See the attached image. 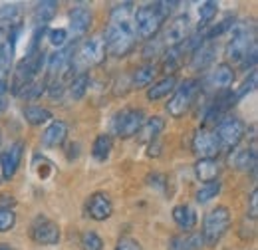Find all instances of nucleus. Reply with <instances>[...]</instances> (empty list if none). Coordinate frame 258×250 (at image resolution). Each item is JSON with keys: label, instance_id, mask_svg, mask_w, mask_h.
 I'll return each instance as SVG.
<instances>
[{"label": "nucleus", "instance_id": "obj_6", "mask_svg": "<svg viewBox=\"0 0 258 250\" xmlns=\"http://www.w3.org/2000/svg\"><path fill=\"white\" fill-rule=\"evenodd\" d=\"M44 62H46V54H44L42 50H38L36 54L26 56L22 62L16 66L14 78H12V86H10L12 95H20L30 84H32L34 80H36V76L40 74Z\"/></svg>", "mask_w": 258, "mask_h": 250}, {"label": "nucleus", "instance_id": "obj_10", "mask_svg": "<svg viewBox=\"0 0 258 250\" xmlns=\"http://www.w3.org/2000/svg\"><path fill=\"white\" fill-rule=\"evenodd\" d=\"M60 226L48 217H36L30 226V238L40 246H54L60 242Z\"/></svg>", "mask_w": 258, "mask_h": 250}, {"label": "nucleus", "instance_id": "obj_21", "mask_svg": "<svg viewBox=\"0 0 258 250\" xmlns=\"http://www.w3.org/2000/svg\"><path fill=\"white\" fill-rule=\"evenodd\" d=\"M173 220L175 224L183 230V232H191L195 226H197V213H195L193 207L189 205H177L173 209Z\"/></svg>", "mask_w": 258, "mask_h": 250}, {"label": "nucleus", "instance_id": "obj_5", "mask_svg": "<svg viewBox=\"0 0 258 250\" xmlns=\"http://www.w3.org/2000/svg\"><path fill=\"white\" fill-rule=\"evenodd\" d=\"M230 30H232V38L226 46V58L232 64H242L244 58L250 54V50L256 48L254 28L252 26L248 28L246 24H238V26H232Z\"/></svg>", "mask_w": 258, "mask_h": 250}, {"label": "nucleus", "instance_id": "obj_20", "mask_svg": "<svg viewBox=\"0 0 258 250\" xmlns=\"http://www.w3.org/2000/svg\"><path fill=\"white\" fill-rule=\"evenodd\" d=\"M195 175H197V179L203 181V183L219 181L221 165L217 163V159H199V161L195 163Z\"/></svg>", "mask_w": 258, "mask_h": 250}, {"label": "nucleus", "instance_id": "obj_24", "mask_svg": "<svg viewBox=\"0 0 258 250\" xmlns=\"http://www.w3.org/2000/svg\"><path fill=\"white\" fill-rule=\"evenodd\" d=\"M58 12V2H52V0H44V2H38L36 8H34V22L36 26H46Z\"/></svg>", "mask_w": 258, "mask_h": 250}, {"label": "nucleus", "instance_id": "obj_15", "mask_svg": "<svg viewBox=\"0 0 258 250\" xmlns=\"http://www.w3.org/2000/svg\"><path fill=\"white\" fill-rule=\"evenodd\" d=\"M22 153H24V143L22 141H16L12 143L4 153H0V167H2V177L6 181H10L18 167H20V161H22Z\"/></svg>", "mask_w": 258, "mask_h": 250}, {"label": "nucleus", "instance_id": "obj_11", "mask_svg": "<svg viewBox=\"0 0 258 250\" xmlns=\"http://www.w3.org/2000/svg\"><path fill=\"white\" fill-rule=\"evenodd\" d=\"M105 54H107V50H105V38H103V34H94L86 42H82L80 52H78V58L84 62V66L94 68V66H99V64L105 60Z\"/></svg>", "mask_w": 258, "mask_h": 250}, {"label": "nucleus", "instance_id": "obj_32", "mask_svg": "<svg viewBox=\"0 0 258 250\" xmlns=\"http://www.w3.org/2000/svg\"><path fill=\"white\" fill-rule=\"evenodd\" d=\"M88 88H90V76L86 72L78 74L72 80V84H70V95H72V99H82L86 95V92H88Z\"/></svg>", "mask_w": 258, "mask_h": 250}, {"label": "nucleus", "instance_id": "obj_36", "mask_svg": "<svg viewBox=\"0 0 258 250\" xmlns=\"http://www.w3.org/2000/svg\"><path fill=\"white\" fill-rule=\"evenodd\" d=\"M256 82H258L256 70H250V76H246V80L242 82V86H240L238 90H234V95H236V99H240V97H244L246 94L254 92V90H256Z\"/></svg>", "mask_w": 258, "mask_h": 250}, {"label": "nucleus", "instance_id": "obj_13", "mask_svg": "<svg viewBox=\"0 0 258 250\" xmlns=\"http://www.w3.org/2000/svg\"><path fill=\"white\" fill-rule=\"evenodd\" d=\"M86 213L90 219L97 220V222L109 219L113 213V203H111L109 195L103 191H97L94 195H90V199L86 203Z\"/></svg>", "mask_w": 258, "mask_h": 250}, {"label": "nucleus", "instance_id": "obj_12", "mask_svg": "<svg viewBox=\"0 0 258 250\" xmlns=\"http://www.w3.org/2000/svg\"><path fill=\"white\" fill-rule=\"evenodd\" d=\"M191 149L199 159H215L221 151V143H219L215 131L203 127L195 133L193 141H191Z\"/></svg>", "mask_w": 258, "mask_h": 250}, {"label": "nucleus", "instance_id": "obj_9", "mask_svg": "<svg viewBox=\"0 0 258 250\" xmlns=\"http://www.w3.org/2000/svg\"><path fill=\"white\" fill-rule=\"evenodd\" d=\"M145 123V113L141 109H123L113 117V131L121 139H131L139 133Z\"/></svg>", "mask_w": 258, "mask_h": 250}, {"label": "nucleus", "instance_id": "obj_16", "mask_svg": "<svg viewBox=\"0 0 258 250\" xmlns=\"http://www.w3.org/2000/svg\"><path fill=\"white\" fill-rule=\"evenodd\" d=\"M232 82H234V68L226 62L219 64V66H217L211 74H207V78H205V84H207L211 90H215V92H219V90H228Z\"/></svg>", "mask_w": 258, "mask_h": 250}, {"label": "nucleus", "instance_id": "obj_8", "mask_svg": "<svg viewBox=\"0 0 258 250\" xmlns=\"http://www.w3.org/2000/svg\"><path fill=\"white\" fill-rule=\"evenodd\" d=\"M244 123H242V119H238V117H234V115H225L219 125H217V131H215V135H217V139H219V143H221V147H236L242 139H244Z\"/></svg>", "mask_w": 258, "mask_h": 250}, {"label": "nucleus", "instance_id": "obj_44", "mask_svg": "<svg viewBox=\"0 0 258 250\" xmlns=\"http://www.w3.org/2000/svg\"><path fill=\"white\" fill-rule=\"evenodd\" d=\"M0 250H14V246L8 242H0Z\"/></svg>", "mask_w": 258, "mask_h": 250}, {"label": "nucleus", "instance_id": "obj_19", "mask_svg": "<svg viewBox=\"0 0 258 250\" xmlns=\"http://www.w3.org/2000/svg\"><path fill=\"white\" fill-rule=\"evenodd\" d=\"M68 137V125L64 121H54L44 133H42V145L48 147V149H54V147H60Z\"/></svg>", "mask_w": 258, "mask_h": 250}, {"label": "nucleus", "instance_id": "obj_33", "mask_svg": "<svg viewBox=\"0 0 258 250\" xmlns=\"http://www.w3.org/2000/svg\"><path fill=\"white\" fill-rule=\"evenodd\" d=\"M217 12H219V4L217 2H203L201 4V8H199V32L205 30L207 24L213 22Z\"/></svg>", "mask_w": 258, "mask_h": 250}, {"label": "nucleus", "instance_id": "obj_40", "mask_svg": "<svg viewBox=\"0 0 258 250\" xmlns=\"http://www.w3.org/2000/svg\"><path fill=\"white\" fill-rule=\"evenodd\" d=\"M12 207H16V199H14V195H10V193H2V195H0V209H10V211H12Z\"/></svg>", "mask_w": 258, "mask_h": 250}, {"label": "nucleus", "instance_id": "obj_14", "mask_svg": "<svg viewBox=\"0 0 258 250\" xmlns=\"http://www.w3.org/2000/svg\"><path fill=\"white\" fill-rule=\"evenodd\" d=\"M92 22H94V16H92V10L88 6H74L70 10V30H68V36L72 34L74 40H80L86 32L92 28Z\"/></svg>", "mask_w": 258, "mask_h": 250}, {"label": "nucleus", "instance_id": "obj_23", "mask_svg": "<svg viewBox=\"0 0 258 250\" xmlns=\"http://www.w3.org/2000/svg\"><path fill=\"white\" fill-rule=\"evenodd\" d=\"M177 88V78L171 76V78H163L159 82H155L153 86H149L147 90V99L149 101H157V99H163L169 94H173Z\"/></svg>", "mask_w": 258, "mask_h": 250}, {"label": "nucleus", "instance_id": "obj_22", "mask_svg": "<svg viewBox=\"0 0 258 250\" xmlns=\"http://www.w3.org/2000/svg\"><path fill=\"white\" fill-rule=\"evenodd\" d=\"M213 60H215V46H211V44L205 42L203 46H199L193 52L191 68H193L195 72H205L213 64Z\"/></svg>", "mask_w": 258, "mask_h": 250}, {"label": "nucleus", "instance_id": "obj_30", "mask_svg": "<svg viewBox=\"0 0 258 250\" xmlns=\"http://www.w3.org/2000/svg\"><path fill=\"white\" fill-rule=\"evenodd\" d=\"M111 149H113L111 137L105 135V133H101V135H97L94 145H92V155L97 161H105V159H109V155H111Z\"/></svg>", "mask_w": 258, "mask_h": 250}, {"label": "nucleus", "instance_id": "obj_34", "mask_svg": "<svg viewBox=\"0 0 258 250\" xmlns=\"http://www.w3.org/2000/svg\"><path fill=\"white\" fill-rule=\"evenodd\" d=\"M221 181H211V183H203V187L197 191V195H195V199H197V203H209V201H213L219 193H221Z\"/></svg>", "mask_w": 258, "mask_h": 250}, {"label": "nucleus", "instance_id": "obj_43", "mask_svg": "<svg viewBox=\"0 0 258 250\" xmlns=\"http://www.w3.org/2000/svg\"><path fill=\"white\" fill-rule=\"evenodd\" d=\"M6 95H8V84L6 80H0V109L6 107Z\"/></svg>", "mask_w": 258, "mask_h": 250}, {"label": "nucleus", "instance_id": "obj_26", "mask_svg": "<svg viewBox=\"0 0 258 250\" xmlns=\"http://www.w3.org/2000/svg\"><path fill=\"white\" fill-rule=\"evenodd\" d=\"M12 62H14V42L4 40L0 42V80H6Z\"/></svg>", "mask_w": 258, "mask_h": 250}, {"label": "nucleus", "instance_id": "obj_37", "mask_svg": "<svg viewBox=\"0 0 258 250\" xmlns=\"http://www.w3.org/2000/svg\"><path fill=\"white\" fill-rule=\"evenodd\" d=\"M16 224V213L10 209H0V232H8Z\"/></svg>", "mask_w": 258, "mask_h": 250}, {"label": "nucleus", "instance_id": "obj_45", "mask_svg": "<svg viewBox=\"0 0 258 250\" xmlns=\"http://www.w3.org/2000/svg\"><path fill=\"white\" fill-rule=\"evenodd\" d=\"M0 143H2V133H0Z\"/></svg>", "mask_w": 258, "mask_h": 250}, {"label": "nucleus", "instance_id": "obj_29", "mask_svg": "<svg viewBox=\"0 0 258 250\" xmlns=\"http://www.w3.org/2000/svg\"><path fill=\"white\" fill-rule=\"evenodd\" d=\"M163 129H165V121H163L161 117H149V119H145L143 127L139 129V139L145 141V143L153 141Z\"/></svg>", "mask_w": 258, "mask_h": 250}, {"label": "nucleus", "instance_id": "obj_27", "mask_svg": "<svg viewBox=\"0 0 258 250\" xmlns=\"http://www.w3.org/2000/svg\"><path fill=\"white\" fill-rule=\"evenodd\" d=\"M22 113H24L26 123L30 125H42L52 119V111L48 107H42V105H26Z\"/></svg>", "mask_w": 258, "mask_h": 250}, {"label": "nucleus", "instance_id": "obj_38", "mask_svg": "<svg viewBox=\"0 0 258 250\" xmlns=\"http://www.w3.org/2000/svg\"><path fill=\"white\" fill-rule=\"evenodd\" d=\"M48 40H50V44H52V46H56V48L60 50V48H64L66 42H68V30H66V28L50 30V34H48Z\"/></svg>", "mask_w": 258, "mask_h": 250}, {"label": "nucleus", "instance_id": "obj_1", "mask_svg": "<svg viewBox=\"0 0 258 250\" xmlns=\"http://www.w3.org/2000/svg\"><path fill=\"white\" fill-rule=\"evenodd\" d=\"M105 50L113 58H123L135 48V30H133V4L123 2L111 10L109 24L103 32Z\"/></svg>", "mask_w": 258, "mask_h": 250}, {"label": "nucleus", "instance_id": "obj_31", "mask_svg": "<svg viewBox=\"0 0 258 250\" xmlns=\"http://www.w3.org/2000/svg\"><path fill=\"white\" fill-rule=\"evenodd\" d=\"M234 167L238 169V171H254L256 169V151H254V147H250V149H242V151H238L236 155H234Z\"/></svg>", "mask_w": 258, "mask_h": 250}, {"label": "nucleus", "instance_id": "obj_42", "mask_svg": "<svg viewBox=\"0 0 258 250\" xmlns=\"http://www.w3.org/2000/svg\"><path fill=\"white\" fill-rule=\"evenodd\" d=\"M48 95H50L52 99H60V97L64 95V86H62L60 82H56V84H52V86L48 88Z\"/></svg>", "mask_w": 258, "mask_h": 250}, {"label": "nucleus", "instance_id": "obj_7", "mask_svg": "<svg viewBox=\"0 0 258 250\" xmlns=\"http://www.w3.org/2000/svg\"><path fill=\"white\" fill-rule=\"evenodd\" d=\"M189 34H191V20H189L187 14H181L177 18H173L169 22V26L157 34V38H159V42L163 44V48L167 50V48L181 46L189 38Z\"/></svg>", "mask_w": 258, "mask_h": 250}, {"label": "nucleus", "instance_id": "obj_3", "mask_svg": "<svg viewBox=\"0 0 258 250\" xmlns=\"http://www.w3.org/2000/svg\"><path fill=\"white\" fill-rule=\"evenodd\" d=\"M230 209L228 207H215L213 211L207 213V217L203 220V230H201V236H203V242L205 246L213 248L221 242V238L226 234V230L230 228Z\"/></svg>", "mask_w": 258, "mask_h": 250}, {"label": "nucleus", "instance_id": "obj_25", "mask_svg": "<svg viewBox=\"0 0 258 250\" xmlns=\"http://www.w3.org/2000/svg\"><path fill=\"white\" fill-rule=\"evenodd\" d=\"M22 22V12L16 4H8L0 8V30L2 28H16Z\"/></svg>", "mask_w": 258, "mask_h": 250}, {"label": "nucleus", "instance_id": "obj_2", "mask_svg": "<svg viewBox=\"0 0 258 250\" xmlns=\"http://www.w3.org/2000/svg\"><path fill=\"white\" fill-rule=\"evenodd\" d=\"M177 6V2H153L139 6L133 12V30L135 36L143 40H151L163 30L165 20L169 18L171 10Z\"/></svg>", "mask_w": 258, "mask_h": 250}, {"label": "nucleus", "instance_id": "obj_39", "mask_svg": "<svg viewBox=\"0 0 258 250\" xmlns=\"http://www.w3.org/2000/svg\"><path fill=\"white\" fill-rule=\"evenodd\" d=\"M113 250H143V248H141V244H139L135 238H131V236H121V238L115 242V248Z\"/></svg>", "mask_w": 258, "mask_h": 250}, {"label": "nucleus", "instance_id": "obj_41", "mask_svg": "<svg viewBox=\"0 0 258 250\" xmlns=\"http://www.w3.org/2000/svg\"><path fill=\"white\" fill-rule=\"evenodd\" d=\"M248 217L252 220H256V217H258V191L256 189L250 193V213H248Z\"/></svg>", "mask_w": 258, "mask_h": 250}, {"label": "nucleus", "instance_id": "obj_28", "mask_svg": "<svg viewBox=\"0 0 258 250\" xmlns=\"http://www.w3.org/2000/svg\"><path fill=\"white\" fill-rule=\"evenodd\" d=\"M155 74H157V66H153V64H147V66L137 68V70L133 72V76H131L133 88H145V86H149V84L153 82Z\"/></svg>", "mask_w": 258, "mask_h": 250}, {"label": "nucleus", "instance_id": "obj_18", "mask_svg": "<svg viewBox=\"0 0 258 250\" xmlns=\"http://www.w3.org/2000/svg\"><path fill=\"white\" fill-rule=\"evenodd\" d=\"M203 246H205L203 236H201V232H197V230L175 234V236L169 240V250H201Z\"/></svg>", "mask_w": 258, "mask_h": 250}, {"label": "nucleus", "instance_id": "obj_17", "mask_svg": "<svg viewBox=\"0 0 258 250\" xmlns=\"http://www.w3.org/2000/svg\"><path fill=\"white\" fill-rule=\"evenodd\" d=\"M74 54H76V46H64L58 52H54L48 58V72L50 76H58L68 72L74 66Z\"/></svg>", "mask_w": 258, "mask_h": 250}, {"label": "nucleus", "instance_id": "obj_35", "mask_svg": "<svg viewBox=\"0 0 258 250\" xmlns=\"http://www.w3.org/2000/svg\"><path fill=\"white\" fill-rule=\"evenodd\" d=\"M80 246L82 250H103V240L96 230H86V232H82Z\"/></svg>", "mask_w": 258, "mask_h": 250}, {"label": "nucleus", "instance_id": "obj_4", "mask_svg": "<svg viewBox=\"0 0 258 250\" xmlns=\"http://www.w3.org/2000/svg\"><path fill=\"white\" fill-rule=\"evenodd\" d=\"M199 90H201V80H197V78H187L185 82H181L175 88L171 99L167 101V113L171 117H175V119L183 117L191 109Z\"/></svg>", "mask_w": 258, "mask_h": 250}]
</instances>
